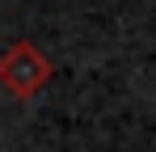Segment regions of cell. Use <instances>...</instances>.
<instances>
[{"label":"cell","instance_id":"obj_1","mask_svg":"<svg viewBox=\"0 0 156 152\" xmlns=\"http://www.w3.org/2000/svg\"><path fill=\"white\" fill-rule=\"evenodd\" d=\"M0 80H4V89H13L17 97H30V93H38V89L51 80V59L34 47V42H17V47H9L0 55Z\"/></svg>","mask_w":156,"mask_h":152}]
</instances>
